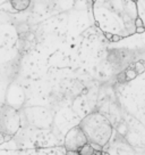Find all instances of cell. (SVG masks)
Listing matches in <instances>:
<instances>
[{"mask_svg": "<svg viewBox=\"0 0 145 155\" xmlns=\"http://www.w3.org/2000/svg\"><path fill=\"white\" fill-rule=\"evenodd\" d=\"M92 10L95 24L104 34L122 39L136 33L135 0H94Z\"/></svg>", "mask_w": 145, "mask_h": 155, "instance_id": "1", "label": "cell"}, {"mask_svg": "<svg viewBox=\"0 0 145 155\" xmlns=\"http://www.w3.org/2000/svg\"><path fill=\"white\" fill-rule=\"evenodd\" d=\"M79 127L85 134L90 144H97L101 147H104L111 139V123L106 116L99 112H94L85 116L79 123Z\"/></svg>", "mask_w": 145, "mask_h": 155, "instance_id": "2", "label": "cell"}, {"mask_svg": "<svg viewBox=\"0 0 145 155\" xmlns=\"http://www.w3.org/2000/svg\"><path fill=\"white\" fill-rule=\"evenodd\" d=\"M20 127V117L14 107L1 104L0 105V134L13 137L17 134Z\"/></svg>", "mask_w": 145, "mask_h": 155, "instance_id": "3", "label": "cell"}, {"mask_svg": "<svg viewBox=\"0 0 145 155\" xmlns=\"http://www.w3.org/2000/svg\"><path fill=\"white\" fill-rule=\"evenodd\" d=\"M87 143L88 141H87L86 136L83 132L79 126L72 128L65 137V148H66V150L78 152Z\"/></svg>", "mask_w": 145, "mask_h": 155, "instance_id": "4", "label": "cell"}, {"mask_svg": "<svg viewBox=\"0 0 145 155\" xmlns=\"http://www.w3.org/2000/svg\"><path fill=\"white\" fill-rule=\"evenodd\" d=\"M136 8H137V17L142 21L145 29V0H135Z\"/></svg>", "mask_w": 145, "mask_h": 155, "instance_id": "5", "label": "cell"}, {"mask_svg": "<svg viewBox=\"0 0 145 155\" xmlns=\"http://www.w3.org/2000/svg\"><path fill=\"white\" fill-rule=\"evenodd\" d=\"M95 152H97V150L93 148L92 145H91L90 143H87V144H85L81 150H78V154L79 155H93Z\"/></svg>", "mask_w": 145, "mask_h": 155, "instance_id": "6", "label": "cell"}, {"mask_svg": "<svg viewBox=\"0 0 145 155\" xmlns=\"http://www.w3.org/2000/svg\"><path fill=\"white\" fill-rule=\"evenodd\" d=\"M125 77L127 80H133V79H135L137 77V73L134 68H129V70H127L125 73Z\"/></svg>", "mask_w": 145, "mask_h": 155, "instance_id": "7", "label": "cell"}, {"mask_svg": "<svg viewBox=\"0 0 145 155\" xmlns=\"http://www.w3.org/2000/svg\"><path fill=\"white\" fill-rule=\"evenodd\" d=\"M136 71V73L137 74H140V73H143L145 71V65L142 62H137V63L135 64V68H134Z\"/></svg>", "mask_w": 145, "mask_h": 155, "instance_id": "8", "label": "cell"}, {"mask_svg": "<svg viewBox=\"0 0 145 155\" xmlns=\"http://www.w3.org/2000/svg\"><path fill=\"white\" fill-rule=\"evenodd\" d=\"M119 40H121V38L119 35H112V39H111L112 42H117V41H119Z\"/></svg>", "mask_w": 145, "mask_h": 155, "instance_id": "9", "label": "cell"}, {"mask_svg": "<svg viewBox=\"0 0 145 155\" xmlns=\"http://www.w3.org/2000/svg\"><path fill=\"white\" fill-rule=\"evenodd\" d=\"M145 32V29L143 26H140V28H136V33H143Z\"/></svg>", "mask_w": 145, "mask_h": 155, "instance_id": "10", "label": "cell"}, {"mask_svg": "<svg viewBox=\"0 0 145 155\" xmlns=\"http://www.w3.org/2000/svg\"><path fill=\"white\" fill-rule=\"evenodd\" d=\"M66 155H79V154H78V152H74V150H67Z\"/></svg>", "mask_w": 145, "mask_h": 155, "instance_id": "11", "label": "cell"}, {"mask_svg": "<svg viewBox=\"0 0 145 155\" xmlns=\"http://www.w3.org/2000/svg\"><path fill=\"white\" fill-rule=\"evenodd\" d=\"M4 143H5V136L0 134V144H4Z\"/></svg>", "mask_w": 145, "mask_h": 155, "instance_id": "12", "label": "cell"}]
</instances>
